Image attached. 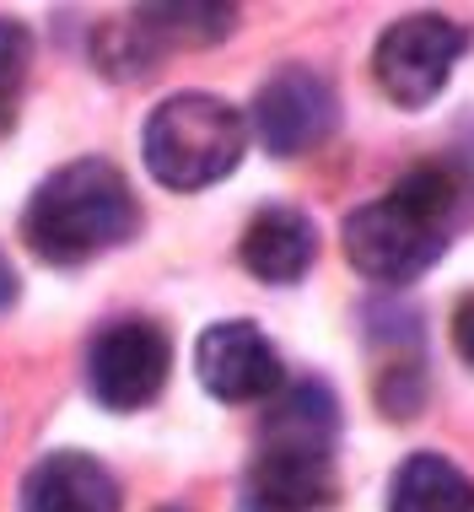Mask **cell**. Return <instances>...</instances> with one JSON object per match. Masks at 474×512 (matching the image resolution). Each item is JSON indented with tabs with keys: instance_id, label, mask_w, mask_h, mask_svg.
<instances>
[{
	"instance_id": "obj_1",
	"label": "cell",
	"mask_w": 474,
	"mask_h": 512,
	"mask_svg": "<svg viewBox=\"0 0 474 512\" xmlns=\"http://www.w3.org/2000/svg\"><path fill=\"white\" fill-rule=\"evenodd\" d=\"M135 227H141V205H135L130 178L103 157H76L54 168L33 189L22 216L33 254L49 265H87L108 248L130 243Z\"/></svg>"
},
{
	"instance_id": "obj_2",
	"label": "cell",
	"mask_w": 474,
	"mask_h": 512,
	"mask_svg": "<svg viewBox=\"0 0 474 512\" xmlns=\"http://www.w3.org/2000/svg\"><path fill=\"white\" fill-rule=\"evenodd\" d=\"M243 151H248V124L216 92H173L167 103L151 108L141 130L146 173L162 189H178V195L232 178Z\"/></svg>"
},
{
	"instance_id": "obj_3",
	"label": "cell",
	"mask_w": 474,
	"mask_h": 512,
	"mask_svg": "<svg viewBox=\"0 0 474 512\" xmlns=\"http://www.w3.org/2000/svg\"><path fill=\"white\" fill-rule=\"evenodd\" d=\"M469 54V27L442 17V11H415L383 27L372 49V76L394 108H426L453 81V65Z\"/></svg>"
},
{
	"instance_id": "obj_4",
	"label": "cell",
	"mask_w": 474,
	"mask_h": 512,
	"mask_svg": "<svg viewBox=\"0 0 474 512\" xmlns=\"http://www.w3.org/2000/svg\"><path fill=\"white\" fill-rule=\"evenodd\" d=\"M345 238V259L378 286H410L442 259L448 248V227L426 221L421 211H410L399 195L367 200L345 216L340 227Z\"/></svg>"
},
{
	"instance_id": "obj_5",
	"label": "cell",
	"mask_w": 474,
	"mask_h": 512,
	"mask_svg": "<svg viewBox=\"0 0 474 512\" xmlns=\"http://www.w3.org/2000/svg\"><path fill=\"white\" fill-rule=\"evenodd\" d=\"M173 340L151 318H119L87 351V389L103 410H146L167 389Z\"/></svg>"
},
{
	"instance_id": "obj_6",
	"label": "cell",
	"mask_w": 474,
	"mask_h": 512,
	"mask_svg": "<svg viewBox=\"0 0 474 512\" xmlns=\"http://www.w3.org/2000/svg\"><path fill=\"white\" fill-rule=\"evenodd\" d=\"M334 119H340V103H334L329 81L308 65H281L275 76L259 81L243 124H254L259 146L270 157H302V151L329 141Z\"/></svg>"
},
{
	"instance_id": "obj_7",
	"label": "cell",
	"mask_w": 474,
	"mask_h": 512,
	"mask_svg": "<svg viewBox=\"0 0 474 512\" xmlns=\"http://www.w3.org/2000/svg\"><path fill=\"white\" fill-rule=\"evenodd\" d=\"M194 372L221 405H254L281 389V351L264 340L254 318H221L194 340Z\"/></svg>"
},
{
	"instance_id": "obj_8",
	"label": "cell",
	"mask_w": 474,
	"mask_h": 512,
	"mask_svg": "<svg viewBox=\"0 0 474 512\" xmlns=\"http://www.w3.org/2000/svg\"><path fill=\"white\" fill-rule=\"evenodd\" d=\"M237 254H243V270L254 275V281L291 286V281H302V275L313 270L318 227H313L308 211H297V205H264V211L248 221Z\"/></svg>"
},
{
	"instance_id": "obj_9",
	"label": "cell",
	"mask_w": 474,
	"mask_h": 512,
	"mask_svg": "<svg viewBox=\"0 0 474 512\" xmlns=\"http://www.w3.org/2000/svg\"><path fill=\"white\" fill-rule=\"evenodd\" d=\"M22 512H119V480L92 453H49L27 469Z\"/></svg>"
},
{
	"instance_id": "obj_10",
	"label": "cell",
	"mask_w": 474,
	"mask_h": 512,
	"mask_svg": "<svg viewBox=\"0 0 474 512\" xmlns=\"http://www.w3.org/2000/svg\"><path fill=\"white\" fill-rule=\"evenodd\" d=\"M334 496V459L259 448L243 480V512H313Z\"/></svg>"
},
{
	"instance_id": "obj_11",
	"label": "cell",
	"mask_w": 474,
	"mask_h": 512,
	"mask_svg": "<svg viewBox=\"0 0 474 512\" xmlns=\"http://www.w3.org/2000/svg\"><path fill=\"white\" fill-rule=\"evenodd\" d=\"M130 27L146 38L157 54L167 49H211L237 27V6L216 0H184V6H135Z\"/></svg>"
},
{
	"instance_id": "obj_12",
	"label": "cell",
	"mask_w": 474,
	"mask_h": 512,
	"mask_svg": "<svg viewBox=\"0 0 474 512\" xmlns=\"http://www.w3.org/2000/svg\"><path fill=\"white\" fill-rule=\"evenodd\" d=\"M388 512H474V480L442 453H410L388 486Z\"/></svg>"
},
{
	"instance_id": "obj_13",
	"label": "cell",
	"mask_w": 474,
	"mask_h": 512,
	"mask_svg": "<svg viewBox=\"0 0 474 512\" xmlns=\"http://www.w3.org/2000/svg\"><path fill=\"white\" fill-rule=\"evenodd\" d=\"M27 71H33V38H27L22 22L0 17V130H11V119H17Z\"/></svg>"
},
{
	"instance_id": "obj_14",
	"label": "cell",
	"mask_w": 474,
	"mask_h": 512,
	"mask_svg": "<svg viewBox=\"0 0 474 512\" xmlns=\"http://www.w3.org/2000/svg\"><path fill=\"white\" fill-rule=\"evenodd\" d=\"M453 345H458V356L474 367V297H464L453 308Z\"/></svg>"
},
{
	"instance_id": "obj_15",
	"label": "cell",
	"mask_w": 474,
	"mask_h": 512,
	"mask_svg": "<svg viewBox=\"0 0 474 512\" xmlns=\"http://www.w3.org/2000/svg\"><path fill=\"white\" fill-rule=\"evenodd\" d=\"M11 302H17V270H11V259L0 254V313H6Z\"/></svg>"
},
{
	"instance_id": "obj_16",
	"label": "cell",
	"mask_w": 474,
	"mask_h": 512,
	"mask_svg": "<svg viewBox=\"0 0 474 512\" xmlns=\"http://www.w3.org/2000/svg\"><path fill=\"white\" fill-rule=\"evenodd\" d=\"M162 512H184V507H162Z\"/></svg>"
}]
</instances>
